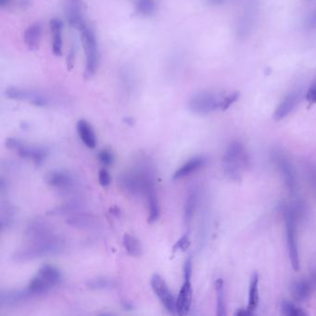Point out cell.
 <instances>
[{"label": "cell", "instance_id": "cell-1", "mask_svg": "<svg viewBox=\"0 0 316 316\" xmlns=\"http://www.w3.org/2000/svg\"><path fill=\"white\" fill-rule=\"evenodd\" d=\"M120 189L131 196H146L155 188V176L151 165L147 162H138L122 172L118 177Z\"/></svg>", "mask_w": 316, "mask_h": 316}, {"label": "cell", "instance_id": "cell-2", "mask_svg": "<svg viewBox=\"0 0 316 316\" xmlns=\"http://www.w3.org/2000/svg\"><path fill=\"white\" fill-rule=\"evenodd\" d=\"M249 163L250 159L247 148L240 142H232L222 158L224 175L231 181L239 183L243 172L249 168Z\"/></svg>", "mask_w": 316, "mask_h": 316}, {"label": "cell", "instance_id": "cell-3", "mask_svg": "<svg viewBox=\"0 0 316 316\" xmlns=\"http://www.w3.org/2000/svg\"><path fill=\"white\" fill-rule=\"evenodd\" d=\"M65 248L64 240L58 239L49 242H29L18 249L13 256L14 262H26L47 256L57 255Z\"/></svg>", "mask_w": 316, "mask_h": 316}, {"label": "cell", "instance_id": "cell-4", "mask_svg": "<svg viewBox=\"0 0 316 316\" xmlns=\"http://www.w3.org/2000/svg\"><path fill=\"white\" fill-rule=\"evenodd\" d=\"M61 280V271L53 265L45 264L28 284L27 289L34 296H42L58 286Z\"/></svg>", "mask_w": 316, "mask_h": 316}, {"label": "cell", "instance_id": "cell-5", "mask_svg": "<svg viewBox=\"0 0 316 316\" xmlns=\"http://www.w3.org/2000/svg\"><path fill=\"white\" fill-rule=\"evenodd\" d=\"M81 33L82 41L86 52V68L85 76L91 78L98 71L100 64V51L97 36L92 28L84 23L79 29Z\"/></svg>", "mask_w": 316, "mask_h": 316}, {"label": "cell", "instance_id": "cell-6", "mask_svg": "<svg viewBox=\"0 0 316 316\" xmlns=\"http://www.w3.org/2000/svg\"><path fill=\"white\" fill-rule=\"evenodd\" d=\"M223 98L210 91L197 93L189 100V110L197 115L210 114L217 109H221Z\"/></svg>", "mask_w": 316, "mask_h": 316}, {"label": "cell", "instance_id": "cell-7", "mask_svg": "<svg viewBox=\"0 0 316 316\" xmlns=\"http://www.w3.org/2000/svg\"><path fill=\"white\" fill-rule=\"evenodd\" d=\"M25 234L29 242H49L62 238L49 222L43 220H34L30 222Z\"/></svg>", "mask_w": 316, "mask_h": 316}, {"label": "cell", "instance_id": "cell-8", "mask_svg": "<svg viewBox=\"0 0 316 316\" xmlns=\"http://www.w3.org/2000/svg\"><path fill=\"white\" fill-rule=\"evenodd\" d=\"M6 145L7 148L16 150L20 157L31 160L36 165L42 164L47 158V151L46 148L26 145L18 138H8Z\"/></svg>", "mask_w": 316, "mask_h": 316}, {"label": "cell", "instance_id": "cell-9", "mask_svg": "<svg viewBox=\"0 0 316 316\" xmlns=\"http://www.w3.org/2000/svg\"><path fill=\"white\" fill-rule=\"evenodd\" d=\"M282 213L286 222L289 260L291 262L292 268L298 272L300 270V257H299V249H298V238H297L298 222L293 216L289 214V212L282 211Z\"/></svg>", "mask_w": 316, "mask_h": 316}, {"label": "cell", "instance_id": "cell-10", "mask_svg": "<svg viewBox=\"0 0 316 316\" xmlns=\"http://www.w3.org/2000/svg\"><path fill=\"white\" fill-rule=\"evenodd\" d=\"M272 159L274 163L276 164V167L280 171L283 180L289 189V193L294 195L298 189V183H297L296 173L291 162L287 158V156H285L280 151L273 152Z\"/></svg>", "mask_w": 316, "mask_h": 316}, {"label": "cell", "instance_id": "cell-11", "mask_svg": "<svg viewBox=\"0 0 316 316\" xmlns=\"http://www.w3.org/2000/svg\"><path fill=\"white\" fill-rule=\"evenodd\" d=\"M150 285L155 295L159 298L164 308L172 315H176V300L173 296L168 285L160 275L155 274L151 277Z\"/></svg>", "mask_w": 316, "mask_h": 316}, {"label": "cell", "instance_id": "cell-12", "mask_svg": "<svg viewBox=\"0 0 316 316\" xmlns=\"http://www.w3.org/2000/svg\"><path fill=\"white\" fill-rule=\"evenodd\" d=\"M36 297L26 288L25 289H6L0 293V306L14 307L21 303H26Z\"/></svg>", "mask_w": 316, "mask_h": 316}, {"label": "cell", "instance_id": "cell-13", "mask_svg": "<svg viewBox=\"0 0 316 316\" xmlns=\"http://www.w3.org/2000/svg\"><path fill=\"white\" fill-rule=\"evenodd\" d=\"M46 181L51 188L61 191H68L73 189L74 185L73 175L65 170H55L48 173Z\"/></svg>", "mask_w": 316, "mask_h": 316}, {"label": "cell", "instance_id": "cell-14", "mask_svg": "<svg viewBox=\"0 0 316 316\" xmlns=\"http://www.w3.org/2000/svg\"><path fill=\"white\" fill-rule=\"evenodd\" d=\"M303 92L300 90H295L289 93L278 105L274 113L275 121H279L290 114L294 108H296L300 101H302Z\"/></svg>", "mask_w": 316, "mask_h": 316}, {"label": "cell", "instance_id": "cell-15", "mask_svg": "<svg viewBox=\"0 0 316 316\" xmlns=\"http://www.w3.org/2000/svg\"><path fill=\"white\" fill-rule=\"evenodd\" d=\"M192 294L191 278H184V283L176 299V315L183 316L189 314L192 304Z\"/></svg>", "mask_w": 316, "mask_h": 316}, {"label": "cell", "instance_id": "cell-16", "mask_svg": "<svg viewBox=\"0 0 316 316\" xmlns=\"http://www.w3.org/2000/svg\"><path fill=\"white\" fill-rule=\"evenodd\" d=\"M68 225L80 229H95L100 224V221L96 216L85 212H75L69 215L66 219Z\"/></svg>", "mask_w": 316, "mask_h": 316}, {"label": "cell", "instance_id": "cell-17", "mask_svg": "<svg viewBox=\"0 0 316 316\" xmlns=\"http://www.w3.org/2000/svg\"><path fill=\"white\" fill-rule=\"evenodd\" d=\"M43 34V27L40 22L36 21L29 25L23 34V41L28 49L35 51L40 47L41 40Z\"/></svg>", "mask_w": 316, "mask_h": 316}, {"label": "cell", "instance_id": "cell-18", "mask_svg": "<svg viewBox=\"0 0 316 316\" xmlns=\"http://www.w3.org/2000/svg\"><path fill=\"white\" fill-rule=\"evenodd\" d=\"M49 28L51 33L52 52L55 56L60 57L62 55V50H63V38H62L63 24L61 20L54 18L49 21Z\"/></svg>", "mask_w": 316, "mask_h": 316}, {"label": "cell", "instance_id": "cell-19", "mask_svg": "<svg viewBox=\"0 0 316 316\" xmlns=\"http://www.w3.org/2000/svg\"><path fill=\"white\" fill-rule=\"evenodd\" d=\"M206 158L199 156L195 157L191 160H189V162H186L185 164H183L180 168L177 169L174 174V180H179L182 178L188 177L190 175L194 174L197 171H199L200 169H202L205 164H206Z\"/></svg>", "mask_w": 316, "mask_h": 316}, {"label": "cell", "instance_id": "cell-20", "mask_svg": "<svg viewBox=\"0 0 316 316\" xmlns=\"http://www.w3.org/2000/svg\"><path fill=\"white\" fill-rule=\"evenodd\" d=\"M312 282L305 278L299 279L291 287V295L297 303H305L312 295Z\"/></svg>", "mask_w": 316, "mask_h": 316}, {"label": "cell", "instance_id": "cell-21", "mask_svg": "<svg viewBox=\"0 0 316 316\" xmlns=\"http://www.w3.org/2000/svg\"><path fill=\"white\" fill-rule=\"evenodd\" d=\"M77 133L82 142L89 148H95L97 146V136L91 124L86 120H80L76 124Z\"/></svg>", "mask_w": 316, "mask_h": 316}, {"label": "cell", "instance_id": "cell-22", "mask_svg": "<svg viewBox=\"0 0 316 316\" xmlns=\"http://www.w3.org/2000/svg\"><path fill=\"white\" fill-rule=\"evenodd\" d=\"M199 203V191L197 189H192L187 196L184 206V222L189 227L195 215L196 210Z\"/></svg>", "mask_w": 316, "mask_h": 316}, {"label": "cell", "instance_id": "cell-23", "mask_svg": "<svg viewBox=\"0 0 316 316\" xmlns=\"http://www.w3.org/2000/svg\"><path fill=\"white\" fill-rule=\"evenodd\" d=\"M37 94H38V92H36V91L24 89V88H15V87L7 88L5 90V93H4L5 97L8 100L28 101L31 104L34 101Z\"/></svg>", "mask_w": 316, "mask_h": 316}, {"label": "cell", "instance_id": "cell-24", "mask_svg": "<svg viewBox=\"0 0 316 316\" xmlns=\"http://www.w3.org/2000/svg\"><path fill=\"white\" fill-rule=\"evenodd\" d=\"M145 199H146L147 204H148V223H154L159 220L160 213H161L160 203H159V199H158L156 189L151 191L150 193H148Z\"/></svg>", "mask_w": 316, "mask_h": 316}, {"label": "cell", "instance_id": "cell-25", "mask_svg": "<svg viewBox=\"0 0 316 316\" xmlns=\"http://www.w3.org/2000/svg\"><path fill=\"white\" fill-rule=\"evenodd\" d=\"M260 302V296H259V275L257 272H254L250 278L249 282V304H248V309L251 312H255L258 308Z\"/></svg>", "mask_w": 316, "mask_h": 316}, {"label": "cell", "instance_id": "cell-26", "mask_svg": "<svg viewBox=\"0 0 316 316\" xmlns=\"http://www.w3.org/2000/svg\"><path fill=\"white\" fill-rule=\"evenodd\" d=\"M87 287L92 290H107L116 288L117 283L110 277L98 276L89 279L87 282Z\"/></svg>", "mask_w": 316, "mask_h": 316}, {"label": "cell", "instance_id": "cell-27", "mask_svg": "<svg viewBox=\"0 0 316 316\" xmlns=\"http://www.w3.org/2000/svg\"><path fill=\"white\" fill-rule=\"evenodd\" d=\"M122 243H123L124 249L127 251L129 255L132 256V257H139L141 255V244L135 236L125 234L123 235Z\"/></svg>", "mask_w": 316, "mask_h": 316}, {"label": "cell", "instance_id": "cell-28", "mask_svg": "<svg viewBox=\"0 0 316 316\" xmlns=\"http://www.w3.org/2000/svg\"><path fill=\"white\" fill-rule=\"evenodd\" d=\"M216 315L218 316H225V303H224V284L222 278H218L215 281Z\"/></svg>", "mask_w": 316, "mask_h": 316}, {"label": "cell", "instance_id": "cell-29", "mask_svg": "<svg viewBox=\"0 0 316 316\" xmlns=\"http://www.w3.org/2000/svg\"><path fill=\"white\" fill-rule=\"evenodd\" d=\"M0 224L1 230L4 231L7 229L13 222V208L7 202H2L1 210H0Z\"/></svg>", "mask_w": 316, "mask_h": 316}, {"label": "cell", "instance_id": "cell-30", "mask_svg": "<svg viewBox=\"0 0 316 316\" xmlns=\"http://www.w3.org/2000/svg\"><path fill=\"white\" fill-rule=\"evenodd\" d=\"M136 9L143 16H151L156 10L154 0H137Z\"/></svg>", "mask_w": 316, "mask_h": 316}, {"label": "cell", "instance_id": "cell-31", "mask_svg": "<svg viewBox=\"0 0 316 316\" xmlns=\"http://www.w3.org/2000/svg\"><path fill=\"white\" fill-rule=\"evenodd\" d=\"M281 311L284 316H305L307 314L298 307L294 303H290L288 301H284L281 304Z\"/></svg>", "mask_w": 316, "mask_h": 316}, {"label": "cell", "instance_id": "cell-32", "mask_svg": "<svg viewBox=\"0 0 316 316\" xmlns=\"http://www.w3.org/2000/svg\"><path fill=\"white\" fill-rule=\"evenodd\" d=\"M304 172L307 180L309 181L310 185L316 195V165L311 162H306L304 164Z\"/></svg>", "mask_w": 316, "mask_h": 316}, {"label": "cell", "instance_id": "cell-33", "mask_svg": "<svg viewBox=\"0 0 316 316\" xmlns=\"http://www.w3.org/2000/svg\"><path fill=\"white\" fill-rule=\"evenodd\" d=\"M98 157H99L100 162L105 166L111 165L114 161L113 153L109 149H102L101 151H100Z\"/></svg>", "mask_w": 316, "mask_h": 316}, {"label": "cell", "instance_id": "cell-34", "mask_svg": "<svg viewBox=\"0 0 316 316\" xmlns=\"http://www.w3.org/2000/svg\"><path fill=\"white\" fill-rule=\"evenodd\" d=\"M306 101L309 102L310 106H313L316 103V76L314 78V80L312 82L311 86H310L308 92L305 96Z\"/></svg>", "mask_w": 316, "mask_h": 316}, {"label": "cell", "instance_id": "cell-35", "mask_svg": "<svg viewBox=\"0 0 316 316\" xmlns=\"http://www.w3.org/2000/svg\"><path fill=\"white\" fill-rule=\"evenodd\" d=\"M189 245H190V240H189V235H184L177 242L175 243L173 249L174 251H177V250L185 251L186 249H189Z\"/></svg>", "mask_w": 316, "mask_h": 316}, {"label": "cell", "instance_id": "cell-36", "mask_svg": "<svg viewBox=\"0 0 316 316\" xmlns=\"http://www.w3.org/2000/svg\"><path fill=\"white\" fill-rule=\"evenodd\" d=\"M99 181L103 188H107L110 185V175L106 169H101L99 172Z\"/></svg>", "mask_w": 316, "mask_h": 316}, {"label": "cell", "instance_id": "cell-37", "mask_svg": "<svg viewBox=\"0 0 316 316\" xmlns=\"http://www.w3.org/2000/svg\"><path fill=\"white\" fill-rule=\"evenodd\" d=\"M238 98H239V94L237 92L232 93V94L229 95L227 97H224L223 100H222L221 109L222 110H226L233 103H235V101L238 100Z\"/></svg>", "mask_w": 316, "mask_h": 316}, {"label": "cell", "instance_id": "cell-38", "mask_svg": "<svg viewBox=\"0 0 316 316\" xmlns=\"http://www.w3.org/2000/svg\"><path fill=\"white\" fill-rule=\"evenodd\" d=\"M191 277H192V259L191 257H189L184 265V278H191Z\"/></svg>", "mask_w": 316, "mask_h": 316}, {"label": "cell", "instance_id": "cell-39", "mask_svg": "<svg viewBox=\"0 0 316 316\" xmlns=\"http://www.w3.org/2000/svg\"><path fill=\"white\" fill-rule=\"evenodd\" d=\"M75 53H76V51H75L74 47H71L67 57V65L69 69H72L73 66H74V60H75Z\"/></svg>", "mask_w": 316, "mask_h": 316}, {"label": "cell", "instance_id": "cell-40", "mask_svg": "<svg viewBox=\"0 0 316 316\" xmlns=\"http://www.w3.org/2000/svg\"><path fill=\"white\" fill-rule=\"evenodd\" d=\"M307 27L311 30L316 29V10L314 13L310 15L308 20H307Z\"/></svg>", "mask_w": 316, "mask_h": 316}, {"label": "cell", "instance_id": "cell-41", "mask_svg": "<svg viewBox=\"0 0 316 316\" xmlns=\"http://www.w3.org/2000/svg\"><path fill=\"white\" fill-rule=\"evenodd\" d=\"M253 312H251L250 310L248 309H239L237 312H235V316H253Z\"/></svg>", "mask_w": 316, "mask_h": 316}, {"label": "cell", "instance_id": "cell-42", "mask_svg": "<svg viewBox=\"0 0 316 316\" xmlns=\"http://www.w3.org/2000/svg\"><path fill=\"white\" fill-rule=\"evenodd\" d=\"M15 3V0H0V7L6 8V7L12 6Z\"/></svg>", "mask_w": 316, "mask_h": 316}, {"label": "cell", "instance_id": "cell-43", "mask_svg": "<svg viewBox=\"0 0 316 316\" xmlns=\"http://www.w3.org/2000/svg\"><path fill=\"white\" fill-rule=\"evenodd\" d=\"M121 305H122V307H123V308L125 310L134 309L133 304L131 303H129V302H122V303H121Z\"/></svg>", "mask_w": 316, "mask_h": 316}, {"label": "cell", "instance_id": "cell-44", "mask_svg": "<svg viewBox=\"0 0 316 316\" xmlns=\"http://www.w3.org/2000/svg\"><path fill=\"white\" fill-rule=\"evenodd\" d=\"M312 277H313V281H314L316 289V264H315V266L312 269Z\"/></svg>", "mask_w": 316, "mask_h": 316}, {"label": "cell", "instance_id": "cell-45", "mask_svg": "<svg viewBox=\"0 0 316 316\" xmlns=\"http://www.w3.org/2000/svg\"><path fill=\"white\" fill-rule=\"evenodd\" d=\"M208 1L212 5H221L225 2V0H208Z\"/></svg>", "mask_w": 316, "mask_h": 316}]
</instances>
